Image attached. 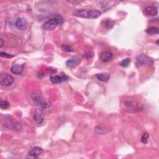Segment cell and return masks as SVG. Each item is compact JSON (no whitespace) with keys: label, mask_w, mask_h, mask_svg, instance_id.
Segmentation results:
<instances>
[{"label":"cell","mask_w":159,"mask_h":159,"mask_svg":"<svg viewBox=\"0 0 159 159\" xmlns=\"http://www.w3.org/2000/svg\"><path fill=\"white\" fill-rule=\"evenodd\" d=\"M73 15L75 16L85 19H96L101 16V12L96 9H77Z\"/></svg>","instance_id":"6da1fadb"},{"label":"cell","mask_w":159,"mask_h":159,"mask_svg":"<svg viewBox=\"0 0 159 159\" xmlns=\"http://www.w3.org/2000/svg\"><path fill=\"white\" fill-rule=\"evenodd\" d=\"M63 22V19L62 16H58L56 18H53L46 21L42 25V28L46 31H52L57 26Z\"/></svg>","instance_id":"7a4b0ae2"},{"label":"cell","mask_w":159,"mask_h":159,"mask_svg":"<svg viewBox=\"0 0 159 159\" xmlns=\"http://www.w3.org/2000/svg\"><path fill=\"white\" fill-rule=\"evenodd\" d=\"M31 98L36 104L39 105L41 107L45 109L50 107V103L45 101L42 95L39 91H33L31 94Z\"/></svg>","instance_id":"3957f363"},{"label":"cell","mask_w":159,"mask_h":159,"mask_svg":"<svg viewBox=\"0 0 159 159\" xmlns=\"http://www.w3.org/2000/svg\"><path fill=\"white\" fill-rule=\"evenodd\" d=\"M139 104L135 103L130 98L125 99L122 103V106L125 110H127L129 112L135 111L139 109Z\"/></svg>","instance_id":"277c9868"},{"label":"cell","mask_w":159,"mask_h":159,"mask_svg":"<svg viewBox=\"0 0 159 159\" xmlns=\"http://www.w3.org/2000/svg\"><path fill=\"white\" fill-rule=\"evenodd\" d=\"M14 82V78L8 73L2 74L0 76V84L3 86H8Z\"/></svg>","instance_id":"5b68a950"},{"label":"cell","mask_w":159,"mask_h":159,"mask_svg":"<svg viewBox=\"0 0 159 159\" xmlns=\"http://www.w3.org/2000/svg\"><path fill=\"white\" fill-rule=\"evenodd\" d=\"M50 81L53 83H60L63 82H67L70 79V78L66 75L65 73H60L59 75H55V76H50Z\"/></svg>","instance_id":"8992f818"},{"label":"cell","mask_w":159,"mask_h":159,"mask_svg":"<svg viewBox=\"0 0 159 159\" xmlns=\"http://www.w3.org/2000/svg\"><path fill=\"white\" fill-rule=\"evenodd\" d=\"M137 63L139 65H152L153 63L152 60L145 54H140L137 57Z\"/></svg>","instance_id":"52a82bcc"},{"label":"cell","mask_w":159,"mask_h":159,"mask_svg":"<svg viewBox=\"0 0 159 159\" xmlns=\"http://www.w3.org/2000/svg\"><path fill=\"white\" fill-rule=\"evenodd\" d=\"M46 109L42 108V107H40V108L37 109L34 114V121L37 123L38 124H41L43 121H44V119H43V113Z\"/></svg>","instance_id":"ba28073f"},{"label":"cell","mask_w":159,"mask_h":159,"mask_svg":"<svg viewBox=\"0 0 159 159\" xmlns=\"http://www.w3.org/2000/svg\"><path fill=\"white\" fill-rule=\"evenodd\" d=\"M5 126L11 130H19L21 129V126L17 123H15L11 119H6L5 121Z\"/></svg>","instance_id":"9c48e42d"},{"label":"cell","mask_w":159,"mask_h":159,"mask_svg":"<svg viewBox=\"0 0 159 159\" xmlns=\"http://www.w3.org/2000/svg\"><path fill=\"white\" fill-rule=\"evenodd\" d=\"M15 25H16V27L18 29L21 31H25L28 28V22L25 19L23 18H19L16 21Z\"/></svg>","instance_id":"30bf717a"},{"label":"cell","mask_w":159,"mask_h":159,"mask_svg":"<svg viewBox=\"0 0 159 159\" xmlns=\"http://www.w3.org/2000/svg\"><path fill=\"white\" fill-rule=\"evenodd\" d=\"M144 13L147 16H155L158 13V8L155 6H149L144 9Z\"/></svg>","instance_id":"8fae6325"},{"label":"cell","mask_w":159,"mask_h":159,"mask_svg":"<svg viewBox=\"0 0 159 159\" xmlns=\"http://www.w3.org/2000/svg\"><path fill=\"white\" fill-rule=\"evenodd\" d=\"M113 55L111 52L104 51L100 54V59L104 62H108L113 59Z\"/></svg>","instance_id":"7c38bea8"},{"label":"cell","mask_w":159,"mask_h":159,"mask_svg":"<svg viewBox=\"0 0 159 159\" xmlns=\"http://www.w3.org/2000/svg\"><path fill=\"white\" fill-rule=\"evenodd\" d=\"M43 153V150L40 148L39 147H35L31 149L29 152H28V155L32 157H37L39 156L42 154Z\"/></svg>","instance_id":"4fadbf2b"},{"label":"cell","mask_w":159,"mask_h":159,"mask_svg":"<svg viewBox=\"0 0 159 159\" xmlns=\"http://www.w3.org/2000/svg\"><path fill=\"white\" fill-rule=\"evenodd\" d=\"M23 70H24V64L13 65L11 69V72L15 75H20L23 72Z\"/></svg>","instance_id":"5bb4252c"},{"label":"cell","mask_w":159,"mask_h":159,"mask_svg":"<svg viewBox=\"0 0 159 159\" xmlns=\"http://www.w3.org/2000/svg\"><path fill=\"white\" fill-rule=\"evenodd\" d=\"M80 62V59L78 57H72L69 59H68L66 62V65L68 67L70 68H73L76 67V66Z\"/></svg>","instance_id":"9a60e30c"},{"label":"cell","mask_w":159,"mask_h":159,"mask_svg":"<svg viewBox=\"0 0 159 159\" xmlns=\"http://www.w3.org/2000/svg\"><path fill=\"white\" fill-rule=\"evenodd\" d=\"M96 78L99 80L100 81L103 82H108V80L110 78V75L108 73H100L96 75Z\"/></svg>","instance_id":"2e32d148"},{"label":"cell","mask_w":159,"mask_h":159,"mask_svg":"<svg viewBox=\"0 0 159 159\" xmlns=\"http://www.w3.org/2000/svg\"><path fill=\"white\" fill-rule=\"evenodd\" d=\"M146 32L149 34V35H155V34H158V29L156 27H149V28H147L146 29Z\"/></svg>","instance_id":"e0dca14e"},{"label":"cell","mask_w":159,"mask_h":159,"mask_svg":"<svg viewBox=\"0 0 159 159\" xmlns=\"http://www.w3.org/2000/svg\"><path fill=\"white\" fill-rule=\"evenodd\" d=\"M114 25V22L111 19H107L104 22V26L107 29L110 30L113 28V26Z\"/></svg>","instance_id":"ac0fdd59"},{"label":"cell","mask_w":159,"mask_h":159,"mask_svg":"<svg viewBox=\"0 0 159 159\" xmlns=\"http://www.w3.org/2000/svg\"><path fill=\"white\" fill-rule=\"evenodd\" d=\"M130 59L129 58H126L123 59L121 63H120V65L123 67H127L129 66L130 63Z\"/></svg>","instance_id":"d6986e66"},{"label":"cell","mask_w":159,"mask_h":159,"mask_svg":"<svg viewBox=\"0 0 159 159\" xmlns=\"http://www.w3.org/2000/svg\"><path fill=\"white\" fill-rule=\"evenodd\" d=\"M9 107V103L6 100H2L0 102V107L3 110H6Z\"/></svg>","instance_id":"ffe728a7"},{"label":"cell","mask_w":159,"mask_h":159,"mask_svg":"<svg viewBox=\"0 0 159 159\" xmlns=\"http://www.w3.org/2000/svg\"><path fill=\"white\" fill-rule=\"evenodd\" d=\"M149 137V134L147 132H145L143 134L142 138H141V142L143 144H146L147 142V140Z\"/></svg>","instance_id":"44dd1931"},{"label":"cell","mask_w":159,"mask_h":159,"mask_svg":"<svg viewBox=\"0 0 159 159\" xmlns=\"http://www.w3.org/2000/svg\"><path fill=\"white\" fill-rule=\"evenodd\" d=\"M62 49L63 50H64L65 52H73V49L70 47L69 46L67 45H63L62 46Z\"/></svg>","instance_id":"7402d4cb"},{"label":"cell","mask_w":159,"mask_h":159,"mask_svg":"<svg viewBox=\"0 0 159 159\" xmlns=\"http://www.w3.org/2000/svg\"><path fill=\"white\" fill-rule=\"evenodd\" d=\"M0 56L3 57H6V58H11V57H14V56L7 54V53H5V52H0Z\"/></svg>","instance_id":"603a6c76"},{"label":"cell","mask_w":159,"mask_h":159,"mask_svg":"<svg viewBox=\"0 0 159 159\" xmlns=\"http://www.w3.org/2000/svg\"><path fill=\"white\" fill-rule=\"evenodd\" d=\"M83 57H85V58H86V59H90V58H91V57H93V55H91V54H90V53H86V54H85L83 55Z\"/></svg>","instance_id":"cb8c5ba5"},{"label":"cell","mask_w":159,"mask_h":159,"mask_svg":"<svg viewBox=\"0 0 159 159\" xmlns=\"http://www.w3.org/2000/svg\"><path fill=\"white\" fill-rule=\"evenodd\" d=\"M1 46H0V47H2L3 45V40L2 39H1V44H0Z\"/></svg>","instance_id":"d4e9b609"}]
</instances>
